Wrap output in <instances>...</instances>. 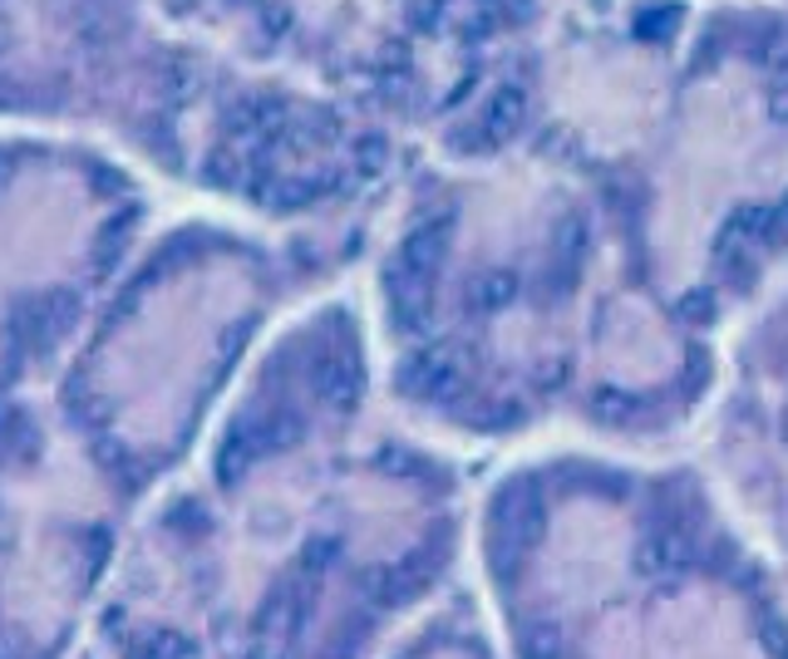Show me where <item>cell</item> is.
Instances as JSON below:
<instances>
[{"mask_svg":"<svg viewBox=\"0 0 788 659\" xmlns=\"http://www.w3.org/2000/svg\"><path fill=\"white\" fill-rule=\"evenodd\" d=\"M75 315H79L75 291H50V295H40V301L15 305V315H10V339H15L20 349H50L75 325Z\"/></svg>","mask_w":788,"mask_h":659,"instance_id":"1","label":"cell"},{"mask_svg":"<svg viewBox=\"0 0 788 659\" xmlns=\"http://www.w3.org/2000/svg\"><path fill=\"white\" fill-rule=\"evenodd\" d=\"M261 453H271L267 413H241V419H233V429H227L223 449H217V477H223V483L233 487L237 477L261 458Z\"/></svg>","mask_w":788,"mask_h":659,"instance_id":"2","label":"cell"},{"mask_svg":"<svg viewBox=\"0 0 788 659\" xmlns=\"http://www.w3.org/2000/svg\"><path fill=\"white\" fill-rule=\"evenodd\" d=\"M404 389L409 395H424V399H434V395H449L454 389V359H449V349H424V355H414L404 365Z\"/></svg>","mask_w":788,"mask_h":659,"instance_id":"3","label":"cell"},{"mask_svg":"<svg viewBox=\"0 0 788 659\" xmlns=\"http://www.w3.org/2000/svg\"><path fill=\"white\" fill-rule=\"evenodd\" d=\"M311 389L321 403H331V409H350L355 399H360V375H355V365H345V359H321V365L311 369Z\"/></svg>","mask_w":788,"mask_h":659,"instance_id":"4","label":"cell"},{"mask_svg":"<svg viewBox=\"0 0 788 659\" xmlns=\"http://www.w3.org/2000/svg\"><path fill=\"white\" fill-rule=\"evenodd\" d=\"M522 114H528V94L512 89V84H503V89L488 99V109H483L478 123H483V133L498 143V138H508V133L522 129Z\"/></svg>","mask_w":788,"mask_h":659,"instance_id":"5","label":"cell"},{"mask_svg":"<svg viewBox=\"0 0 788 659\" xmlns=\"http://www.w3.org/2000/svg\"><path fill=\"white\" fill-rule=\"evenodd\" d=\"M133 217L139 212H123V217H114V222H104V231H99V241H94V261H99V271H109V261L123 251V241H129V227H133Z\"/></svg>","mask_w":788,"mask_h":659,"instance_id":"6","label":"cell"},{"mask_svg":"<svg viewBox=\"0 0 788 659\" xmlns=\"http://www.w3.org/2000/svg\"><path fill=\"white\" fill-rule=\"evenodd\" d=\"M143 659H187V640L177 630H158L149 645H143Z\"/></svg>","mask_w":788,"mask_h":659,"instance_id":"7","label":"cell"},{"mask_svg":"<svg viewBox=\"0 0 788 659\" xmlns=\"http://www.w3.org/2000/svg\"><path fill=\"white\" fill-rule=\"evenodd\" d=\"M508 291H512V281H508V276H488V281L478 285V301H483V311H498V305L508 301Z\"/></svg>","mask_w":788,"mask_h":659,"instance_id":"8","label":"cell"},{"mask_svg":"<svg viewBox=\"0 0 788 659\" xmlns=\"http://www.w3.org/2000/svg\"><path fill=\"white\" fill-rule=\"evenodd\" d=\"M380 163H385V143H380V138H365V143H360V168H365V173H375Z\"/></svg>","mask_w":788,"mask_h":659,"instance_id":"9","label":"cell"},{"mask_svg":"<svg viewBox=\"0 0 788 659\" xmlns=\"http://www.w3.org/2000/svg\"><path fill=\"white\" fill-rule=\"evenodd\" d=\"M0 439H6V413H0Z\"/></svg>","mask_w":788,"mask_h":659,"instance_id":"10","label":"cell"},{"mask_svg":"<svg viewBox=\"0 0 788 659\" xmlns=\"http://www.w3.org/2000/svg\"><path fill=\"white\" fill-rule=\"evenodd\" d=\"M0 50H6V40H0Z\"/></svg>","mask_w":788,"mask_h":659,"instance_id":"11","label":"cell"},{"mask_svg":"<svg viewBox=\"0 0 788 659\" xmlns=\"http://www.w3.org/2000/svg\"><path fill=\"white\" fill-rule=\"evenodd\" d=\"M0 168H6V163H0Z\"/></svg>","mask_w":788,"mask_h":659,"instance_id":"12","label":"cell"}]
</instances>
